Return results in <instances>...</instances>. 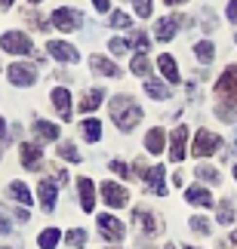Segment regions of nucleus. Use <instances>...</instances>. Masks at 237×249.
Listing matches in <instances>:
<instances>
[{
  "label": "nucleus",
  "instance_id": "a18cd8bd",
  "mask_svg": "<svg viewBox=\"0 0 237 249\" xmlns=\"http://www.w3.org/2000/svg\"><path fill=\"white\" fill-rule=\"evenodd\" d=\"M0 139H9V129H6V120H0Z\"/></svg>",
  "mask_w": 237,
  "mask_h": 249
},
{
  "label": "nucleus",
  "instance_id": "aec40b11",
  "mask_svg": "<svg viewBox=\"0 0 237 249\" xmlns=\"http://www.w3.org/2000/svg\"><path fill=\"white\" fill-rule=\"evenodd\" d=\"M102 99H105V89H99V86H96V89H87V92H83V99H80V111H96L99 108V105H102Z\"/></svg>",
  "mask_w": 237,
  "mask_h": 249
},
{
  "label": "nucleus",
  "instance_id": "58836bf2",
  "mask_svg": "<svg viewBox=\"0 0 237 249\" xmlns=\"http://www.w3.org/2000/svg\"><path fill=\"white\" fill-rule=\"evenodd\" d=\"M201 22H203V31H216V16L210 13V9H203V16H201Z\"/></svg>",
  "mask_w": 237,
  "mask_h": 249
},
{
  "label": "nucleus",
  "instance_id": "9b49d317",
  "mask_svg": "<svg viewBox=\"0 0 237 249\" xmlns=\"http://www.w3.org/2000/svg\"><path fill=\"white\" fill-rule=\"evenodd\" d=\"M102 197H105V203L114 206V209L129 203V191L123 185H114V181H105V185H102Z\"/></svg>",
  "mask_w": 237,
  "mask_h": 249
},
{
  "label": "nucleus",
  "instance_id": "8fccbe9b",
  "mask_svg": "<svg viewBox=\"0 0 237 249\" xmlns=\"http://www.w3.org/2000/svg\"><path fill=\"white\" fill-rule=\"evenodd\" d=\"M234 181H237V166H234Z\"/></svg>",
  "mask_w": 237,
  "mask_h": 249
},
{
  "label": "nucleus",
  "instance_id": "0eeeda50",
  "mask_svg": "<svg viewBox=\"0 0 237 249\" xmlns=\"http://www.w3.org/2000/svg\"><path fill=\"white\" fill-rule=\"evenodd\" d=\"M179 25H188V18L185 16H164V18H157V25H154V37L157 40H173L176 37V28Z\"/></svg>",
  "mask_w": 237,
  "mask_h": 249
},
{
  "label": "nucleus",
  "instance_id": "7ed1b4c3",
  "mask_svg": "<svg viewBox=\"0 0 237 249\" xmlns=\"http://www.w3.org/2000/svg\"><path fill=\"white\" fill-rule=\"evenodd\" d=\"M50 25L59 28V31H80L83 16L77 13V9H71V6H62V9H55V13L50 16Z\"/></svg>",
  "mask_w": 237,
  "mask_h": 249
},
{
  "label": "nucleus",
  "instance_id": "a878e982",
  "mask_svg": "<svg viewBox=\"0 0 237 249\" xmlns=\"http://www.w3.org/2000/svg\"><path fill=\"white\" fill-rule=\"evenodd\" d=\"M59 240H62V231H59V228H46V231L37 237L40 249H55V246H59Z\"/></svg>",
  "mask_w": 237,
  "mask_h": 249
},
{
  "label": "nucleus",
  "instance_id": "4468645a",
  "mask_svg": "<svg viewBox=\"0 0 237 249\" xmlns=\"http://www.w3.org/2000/svg\"><path fill=\"white\" fill-rule=\"evenodd\" d=\"M185 200H188L191 206H203V209L216 203V200H213V194H210L206 188H201V185H191V188H188V191H185Z\"/></svg>",
  "mask_w": 237,
  "mask_h": 249
},
{
  "label": "nucleus",
  "instance_id": "f3484780",
  "mask_svg": "<svg viewBox=\"0 0 237 249\" xmlns=\"http://www.w3.org/2000/svg\"><path fill=\"white\" fill-rule=\"evenodd\" d=\"M132 222L142 228V234H157L160 231V222L148 213V209H136V213H132Z\"/></svg>",
  "mask_w": 237,
  "mask_h": 249
},
{
  "label": "nucleus",
  "instance_id": "1a4fd4ad",
  "mask_svg": "<svg viewBox=\"0 0 237 249\" xmlns=\"http://www.w3.org/2000/svg\"><path fill=\"white\" fill-rule=\"evenodd\" d=\"M46 53H50L55 62H68V65H74L80 59V53L74 50L71 43H65V40H50V43H46Z\"/></svg>",
  "mask_w": 237,
  "mask_h": 249
},
{
  "label": "nucleus",
  "instance_id": "ea45409f",
  "mask_svg": "<svg viewBox=\"0 0 237 249\" xmlns=\"http://www.w3.org/2000/svg\"><path fill=\"white\" fill-rule=\"evenodd\" d=\"M111 172H117V176H129L127 163H120V160H111Z\"/></svg>",
  "mask_w": 237,
  "mask_h": 249
},
{
  "label": "nucleus",
  "instance_id": "bb28decb",
  "mask_svg": "<svg viewBox=\"0 0 237 249\" xmlns=\"http://www.w3.org/2000/svg\"><path fill=\"white\" fill-rule=\"evenodd\" d=\"M145 92L151 95V99H160V102L169 99V86L160 83V80H145Z\"/></svg>",
  "mask_w": 237,
  "mask_h": 249
},
{
  "label": "nucleus",
  "instance_id": "dca6fc26",
  "mask_svg": "<svg viewBox=\"0 0 237 249\" xmlns=\"http://www.w3.org/2000/svg\"><path fill=\"white\" fill-rule=\"evenodd\" d=\"M77 194H80L83 213H92V206H96V188H92L90 178H80V181H77Z\"/></svg>",
  "mask_w": 237,
  "mask_h": 249
},
{
  "label": "nucleus",
  "instance_id": "5701e85b",
  "mask_svg": "<svg viewBox=\"0 0 237 249\" xmlns=\"http://www.w3.org/2000/svg\"><path fill=\"white\" fill-rule=\"evenodd\" d=\"M164 142H166V136H164V129H160V126L148 129V136H145V148L151 151V154H160V151H164Z\"/></svg>",
  "mask_w": 237,
  "mask_h": 249
},
{
  "label": "nucleus",
  "instance_id": "e433bc0d",
  "mask_svg": "<svg viewBox=\"0 0 237 249\" xmlns=\"http://www.w3.org/2000/svg\"><path fill=\"white\" fill-rule=\"evenodd\" d=\"M68 243H71V246H83V243H87V231H83V228H74V231H68Z\"/></svg>",
  "mask_w": 237,
  "mask_h": 249
},
{
  "label": "nucleus",
  "instance_id": "de8ad7c7",
  "mask_svg": "<svg viewBox=\"0 0 237 249\" xmlns=\"http://www.w3.org/2000/svg\"><path fill=\"white\" fill-rule=\"evenodd\" d=\"M231 148H234V154H237V129H234V139H231Z\"/></svg>",
  "mask_w": 237,
  "mask_h": 249
},
{
  "label": "nucleus",
  "instance_id": "c85d7f7f",
  "mask_svg": "<svg viewBox=\"0 0 237 249\" xmlns=\"http://www.w3.org/2000/svg\"><path fill=\"white\" fill-rule=\"evenodd\" d=\"M194 176L201 178V181H206V185H219V178H222V176H219V169H216V166H206V163L197 166Z\"/></svg>",
  "mask_w": 237,
  "mask_h": 249
},
{
  "label": "nucleus",
  "instance_id": "2eb2a0df",
  "mask_svg": "<svg viewBox=\"0 0 237 249\" xmlns=\"http://www.w3.org/2000/svg\"><path fill=\"white\" fill-rule=\"evenodd\" d=\"M166 169L164 166H154V169H148V176H145V181H148V188L154 191L157 197H166Z\"/></svg>",
  "mask_w": 237,
  "mask_h": 249
},
{
  "label": "nucleus",
  "instance_id": "6e6552de",
  "mask_svg": "<svg viewBox=\"0 0 237 249\" xmlns=\"http://www.w3.org/2000/svg\"><path fill=\"white\" fill-rule=\"evenodd\" d=\"M99 234L105 237V240L117 243V240H123L127 228H123V222H120V218H114V215H99Z\"/></svg>",
  "mask_w": 237,
  "mask_h": 249
},
{
  "label": "nucleus",
  "instance_id": "37998d69",
  "mask_svg": "<svg viewBox=\"0 0 237 249\" xmlns=\"http://www.w3.org/2000/svg\"><path fill=\"white\" fill-rule=\"evenodd\" d=\"M219 246H222V249H237V231H234V234L228 237V240H222Z\"/></svg>",
  "mask_w": 237,
  "mask_h": 249
},
{
  "label": "nucleus",
  "instance_id": "864d4df0",
  "mask_svg": "<svg viewBox=\"0 0 237 249\" xmlns=\"http://www.w3.org/2000/svg\"><path fill=\"white\" fill-rule=\"evenodd\" d=\"M188 249H197V246H188Z\"/></svg>",
  "mask_w": 237,
  "mask_h": 249
},
{
  "label": "nucleus",
  "instance_id": "cd10ccee",
  "mask_svg": "<svg viewBox=\"0 0 237 249\" xmlns=\"http://www.w3.org/2000/svg\"><path fill=\"white\" fill-rule=\"evenodd\" d=\"M80 129H83V139H87V142H99V139H102V123H99V120H92V117H90V120H83V123H80Z\"/></svg>",
  "mask_w": 237,
  "mask_h": 249
},
{
  "label": "nucleus",
  "instance_id": "412c9836",
  "mask_svg": "<svg viewBox=\"0 0 237 249\" xmlns=\"http://www.w3.org/2000/svg\"><path fill=\"white\" fill-rule=\"evenodd\" d=\"M18 151H22V163H25V169H40V148H37V145H28V142H25Z\"/></svg>",
  "mask_w": 237,
  "mask_h": 249
},
{
  "label": "nucleus",
  "instance_id": "2f4dec72",
  "mask_svg": "<svg viewBox=\"0 0 237 249\" xmlns=\"http://www.w3.org/2000/svg\"><path fill=\"white\" fill-rule=\"evenodd\" d=\"M59 157L68 160V163H80V154H77V148H74L71 142H62L59 145Z\"/></svg>",
  "mask_w": 237,
  "mask_h": 249
},
{
  "label": "nucleus",
  "instance_id": "423d86ee",
  "mask_svg": "<svg viewBox=\"0 0 237 249\" xmlns=\"http://www.w3.org/2000/svg\"><path fill=\"white\" fill-rule=\"evenodd\" d=\"M185 154H188V126H176L173 136H169V160L182 163Z\"/></svg>",
  "mask_w": 237,
  "mask_h": 249
},
{
  "label": "nucleus",
  "instance_id": "5fc2aeb1",
  "mask_svg": "<svg viewBox=\"0 0 237 249\" xmlns=\"http://www.w3.org/2000/svg\"><path fill=\"white\" fill-rule=\"evenodd\" d=\"M166 249H176V246H166Z\"/></svg>",
  "mask_w": 237,
  "mask_h": 249
},
{
  "label": "nucleus",
  "instance_id": "a19ab883",
  "mask_svg": "<svg viewBox=\"0 0 237 249\" xmlns=\"http://www.w3.org/2000/svg\"><path fill=\"white\" fill-rule=\"evenodd\" d=\"M9 231H13V225H9V215L0 213V234H9Z\"/></svg>",
  "mask_w": 237,
  "mask_h": 249
},
{
  "label": "nucleus",
  "instance_id": "39448f33",
  "mask_svg": "<svg viewBox=\"0 0 237 249\" xmlns=\"http://www.w3.org/2000/svg\"><path fill=\"white\" fill-rule=\"evenodd\" d=\"M0 46H3L6 53H16V55H31V37H28L25 31H6L3 37H0Z\"/></svg>",
  "mask_w": 237,
  "mask_h": 249
},
{
  "label": "nucleus",
  "instance_id": "7c9ffc66",
  "mask_svg": "<svg viewBox=\"0 0 237 249\" xmlns=\"http://www.w3.org/2000/svg\"><path fill=\"white\" fill-rule=\"evenodd\" d=\"M231 222H234V203L225 197L219 203V225H231Z\"/></svg>",
  "mask_w": 237,
  "mask_h": 249
},
{
  "label": "nucleus",
  "instance_id": "a211bd4d",
  "mask_svg": "<svg viewBox=\"0 0 237 249\" xmlns=\"http://www.w3.org/2000/svg\"><path fill=\"white\" fill-rule=\"evenodd\" d=\"M90 68L96 71V74H102V77H120V68H117L114 62L102 59V55H92V59H90Z\"/></svg>",
  "mask_w": 237,
  "mask_h": 249
},
{
  "label": "nucleus",
  "instance_id": "09e8293b",
  "mask_svg": "<svg viewBox=\"0 0 237 249\" xmlns=\"http://www.w3.org/2000/svg\"><path fill=\"white\" fill-rule=\"evenodd\" d=\"M0 3H3V9H6V6H13V0H0Z\"/></svg>",
  "mask_w": 237,
  "mask_h": 249
},
{
  "label": "nucleus",
  "instance_id": "f8f14e48",
  "mask_svg": "<svg viewBox=\"0 0 237 249\" xmlns=\"http://www.w3.org/2000/svg\"><path fill=\"white\" fill-rule=\"evenodd\" d=\"M50 105L59 111L62 120H71V92L65 89V86H55V89L50 92Z\"/></svg>",
  "mask_w": 237,
  "mask_h": 249
},
{
  "label": "nucleus",
  "instance_id": "f257e3e1",
  "mask_svg": "<svg viewBox=\"0 0 237 249\" xmlns=\"http://www.w3.org/2000/svg\"><path fill=\"white\" fill-rule=\"evenodd\" d=\"M216 95H219V114L222 120H237V65H228L222 77L216 80Z\"/></svg>",
  "mask_w": 237,
  "mask_h": 249
},
{
  "label": "nucleus",
  "instance_id": "4c0bfd02",
  "mask_svg": "<svg viewBox=\"0 0 237 249\" xmlns=\"http://www.w3.org/2000/svg\"><path fill=\"white\" fill-rule=\"evenodd\" d=\"M136 3V16L139 18H148L151 16V0H132Z\"/></svg>",
  "mask_w": 237,
  "mask_h": 249
},
{
  "label": "nucleus",
  "instance_id": "72a5a7b5",
  "mask_svg": "<svg viewBox=\"0 0 237 249\" xmlns=\"http://www.w3.org/2000/svg\"><path fill=\"white\" fill-rule=\"evenodd\" d=\"M108 50L114 53V55H127V50H129V40H123V37H111Z\"/></svg>",
  "mask_w": 237,
  "mask_h": 249
},
{
  "label": "nucleus",
  "instance_id": "473e14b6",
  "mask_svg": "<svg viewBox=\"0 0 237 249\" xmlns=\"http://www.w3.org/2000/svg\"><path fill=\"white\" fill-rule=\"evenodd\" d=\"M129 43L136 46L139 53H148V43H151V40H148V34H145V31H132V34H129Z\"/></svg>",
  "mask_w": 237,
  "mask_h": 249
},
{
  "label": "nucleus",
  "instance_id": "c756f323",
  "mask_svg": "<svg viewBox=\"0 0 237 249\" xmlns=\"http://www.w3.org/2000/svg\"><path fill=\"white\" fill-rule=\"evenodd\" d=\"M129 68H132V74H139V77H148V74H151V62H148V55H145V53H139L136 59H132Z\"/></svg>",
  "mask_w": 237,
  "mask_h": 249
},
{
  "label": "nucleus",
  "instance_id": "49530a36",
  "mask_svg": "<svg viewBox=\"0 0 237 249\" xmlns=\"http://www.w3.org/2000/svg\"><path fill=\"white\" fill-rule=\"evenodd\" d=\"M169 6H179V3H188V0H166Z\"/></svg>",
  "mask_w": 237,
  "mask_h": 249
},
{
  "label": "nucleus",
  "instance_id": "c03bdc74",
  "mask_svg": "<svg viewBox=\"0 0 237 249\" xmlns=\"http://www.w3.org/2000/svg\"><path fill=\"white\" fill-rule=\"evenodd\" d=\"M92 6H96L99 13H108V6H111V3H108V0H92Z\"/></svg>",
  "mask_w": 237,
  "mask_h": 249
},
{
  "label": "nucleus",
  "instance_id": "79ce46f5",
  "mask_svg": "<svg viewBox=\"0 0 237 249\" xmlns=\"http://www.w3.org/2000/svg\"><path fill=\"white\" fill-rule=\"evenodd\" d=\"M228 22L237 25V0H231V3H228Z\"/></svg>",
  "mask_w": 237,
  "mask_h": 249
},
{
  "label": "nucleus",
  "instance_id": "3c124183",
  "mask_svg": "<svg viewBox=\"0 0 237 249\" xmlns=\"http://www.w3.org/2000/svg\"><path fill=\"white\" fill-rule=\"evenodd\" d=\"M28 3H40V0H28Z\"/></svg>",
  "mask_w": 237,
  "mask_h": 249
},
{
  "label": "nucleus",
  "instance_id": "393cba45",
  "mask_svg": "<svg viewBox=\"0 0 237 249\" xmlns=\"http://www.w3.org/2000/svg\"><path fill=\"white\" fill-rule=\"evenodd\" d=\"M194 59L201 62V65H210V62L216 59V46H213L210 40H201V43L194 46Z\"/></svg>",
  "mask_w": 237,
  "mask_h": 249
},
{
  "label": "nucleus",
  "instance_id": "603ef678",
  "mask_svg": "<svg viewBox=\"0 0 237 249\" xmlns=\"http://www.w3.org/2000/svg\"><path fill=\"white\" fill-rule=\"evenodd\" d=\"M234 43H237V34H234Z\"/></svg>",
  "mask_w": 237,
  "mask_h": 249
},
{
  "label": "nucleus",
  "instance_id": "20e7f679",
  "mask_svg": "<svg viewBox=\"0 0 237 249\" xmlns=\"http://www.w3.org/2000/svg\"><path fill=\"white\" fill-rule=\"evenodd\" d=\"M219 148H222V139L216 136V132H210V129H201V132L194 136L191 154H194V157H210V154H216Z\"/></svg>",
  "mask_w": 237,
  "mask_h": 249
},
{
  "label": "nucleus",
  "instance_id": "c9c22d12",
  "mask_svg": "<svg viewBox=\"0 0 237 249\" xmlns=\"http://www.w3.org/2000/svg\"><path fill=\"white\" fill-rule=\"evenodd\" d=\"M191 231H194V234H203V237H206V234H210V222H206L203 215H194V218H191Z\"/></svg>",
  "mask_w": 237,
  "mask_h": 249
},
{
  "label": "nucleus",
  "instance_id": "b1692460",
  "mask_svg": "<svg viewBox=\"0 0 237 249\" xmlns=\"http://www.w3.org/2000/svg\"><path fill=\"white\" fill-rule=\"evenodd\" d=\"M6 194H9V200H16V203H22V206L31 203V191H28L22 181H13V185L6 188Z\"/></svg>",
  "mask_w": 237,
  "mask_h": 249
},
{
  "label": "nucleus",
  "instance_id": "f704fd0d",
  "mask_svg": "<svg viewBox=\"0 0 237 249\" xmlns=\"http://www.w3.org/2000/svg\"><path fill=\"white\" fill-rule=\"evenodd\" d=\"M108 22H111V28H132L129 16H127V13H120V9H117V13H111V18H108Z\"/></svg>",
  "mask_w": 237,
  "mask_h": 249
},
{
  "label": "nucleus",
  "instance_id": "ddd939ff",
  "mask_svg": "<svg viewBox=\"0 0 237 249\" xmlns=\"http://www.w3.org/2000/svg\"><path fill=\"white\" fill-rule=\"evenodd\" d=\"M37 197H40V206L46 213H53L55 209V178H43L40 188H37Z\"/></svg>",
  "mask_w": 237,
  "mask_h": 249
},
{
  "label": "nucleus",
  "instance_id": "4be33fe9",
  "mask_svg": "<svg viewBox=\"0 0 237 249\" xmlns=\"http://www.w3.org/2000/svg\"><path fill=\"white\" fill-rule=\"evenodd\" d=\"M157 68H160V74L169 80V83H179V68H176V62H173V55H160L157 59Z\"/></svg>",
  "mask_w": 237,
  "mask_h": 249
},
{
  "label": "nucleus",
  "instance_id": "9d476101",
  "mask_svg": "<svg viewBox=\"0 0 237 249\" xmlns=\"http://www.w3.org/2000/svg\"><path fill=\"white\" fill-rule=\"evenodd\" d=\"M6 77L13 80L16 86H31V83L37 80V71H34V65L16 62V65H9V68H6Z\"/></svg>",
  "mask_w": 237,
  "mask_h": 249
},
{
  "label": "nucleus",
  "instance_id": "f03ea898",
  "mask_svg": "<svg viewBox=\"0 0 237 249\" xmlns=\"http://www.w3.org/2000/svg\"><path fill=\"white\" fill-rule=\"evenodd\" d=\"M108 111H111V120L120 126V132H132V129H136V123L142 120L139 102H132L129 95H114L111 105H108Z\"/></svg>",
  "mask_w": 237,
  "mask_h": 249
},
{
  "label": "nucleus",
  "instance_id": "6ab92c4d",
  "mask_svg": "<svg viewBox=\"0 0 237 249\" xmlns=\"http://www.w3.org/2000/svg\"><path fill=\"white\" fill-rule=\"evenodd\" d=\"M34 136L40 139V142H55L59 139V126L55 123H50V120H34Z\"/></svg>",
  "mask_w": 237,
  "mask_h": 249
}]
</instances>
